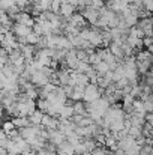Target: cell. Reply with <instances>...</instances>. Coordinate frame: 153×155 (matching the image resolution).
I'll use <instances>...</instances> for the list:
<instances>
[{
    "instance_id": "obj_28",
    "label": "cell",
    "mask_w": 153,
    "mask_h": 155,
    "mask_svg": "<svg viewBox=\"0 0 153 155\" xmlns=\"http://www.w3.org/2000/svg\"><path fill=\"white\" fill-rule=\"evenodd\" d=\"M143 45L144 47H150V45H153V36H144L143 38Z\"/></svg>"
},
{
    "instance_id": "obj_22",
    "label": "cell",
    "mask_w": 153,
    "mask_h": 155,
    "mask_svg": "<svg viewBox=\"0 0 153 155\" xmlns=\"http://www.w3.org/2000/svg\"><path fill=\"white\" fill-rule=\"evenodd\" d=\"M39 41H41V36H39V35H36V33H33V32L26 38V42H27V44H30V45H35V47L39 44Z\"/></svg>"
},
{
    "instance_id": "obj_18",
    "label": "cell",
    "mask_w": 153,
    "mask_h": 155,
    "mask_svg": "<svg viewBox=\"0 0 153 155\" xmlns=\"http://www.w3.org/2000/svg\"><path fill=\"white\" fill-rule=\"evenodd\" d=\"M93 68H95L96 74H98V75H101V77L102 75H105L107 72H110V71H111V69H110V66H108V63H105L104 60H101L99 63H96Z\"/></svg>"
},
{
    "instance_id": "obj_27",
    "label": "cell",
    "mask_w": 153,
    "mask_h": 155,
    "mask_svg": "<svg viewBox=\"0 0 153 155\" xmlns=\"http://www.w3.org/2000/svg\"><path fill=\"white\" fill-rule=\"evenodd\" d=\"M89 155H110V154H108V152H107V151H105L104 148L98 146V148H96V149H95L93 152H90Z\"/></svg>"
},
{
    "instance_id": "obj_19",
    "label": "cell",
    "mask_w": 153,
    "mask_h": 155,
    "mask_svg": "<svg viewBox=\"0 0 153 155\" xmlns=\"http://www.w3.org/2000/svg\"><path fill=\"white\" fill-rule=\"evenodd\" d=\"M153 56L149 53V50H140L137 51V56H135V60L137 62H143V60H150L152 62Z\"/></svg>"
},
{
    "instance_id": "obj_30",
    "label": "cell",
    "mask_w": 153,
    "mask_h": 155,
    "mask_svg": "<svg viewBox=\"0 0 153 155\" xmlns=\"http://www.w3.org/2000/svg\"><path fill=\"white\" fill-rule=\"evenodd\" d=\"M68 3H71V5H74V6H78V0H66Z\"/></svg>"
},
{
    "instance_id": "obj_7",
    "label": "cell",
    "mask_w": 153,
    "mask_h": 155,
    "mask_svg": "<svg viewBox=\"0 0 153 155\" xmlns=\"http://www.w3.org/2000/svg\"><path fill=\"white\" fill-rule=\"evenodd\" d=\"M68 23L71 24V26H74L75 29H78V30H83V29H86L87 27V21H86V18L81 15V14H74L69 20H68Z\"/></svg>"
},
{
    "instance_id": "obj_9",
    "label": "cell",
    "mask_w": 153,
    "mask_h": 155,
    "mask_svg": "<svg viewBox=\"0 0 153 155\" xmlns=\"http://www.w3.org/2000/svg\"><path fill=\"white\" fill-rule=\"evenodd\" d=\"M75 11H77V6H74V5H71V3H68V2H63L62 6H60L59 15L63 17L65 20H69V18L75 14Z\"/></svg>"
},
{
    "instance_id": "obj_11",
    "label": "cell",
    "mask_w": 153,
    "mask_h": 155,
    "mask_svg": "<svg viewBox=\"0 0 153 155\" xmlns=\"http://www.w3.org/2000/svg\"><path fill=\"white\" fill-rule=\"evenodd\" d=\"M66 140V136L65 134H62L59 130H54V131H50V143H53L54 146H59V145H62L63 142Z\"/></svg>"
},
{
    "instance_id": "obj_1",
    "label": "cell",
    "mask_w": 153,
    "mask_h": 155,
    "mask_svg": "<svg viewBox=\"0 0 153 155\" xmlns=\"http://www.w3.org/2000/svg\"><path fill=\"white\" fill-rule=\"evenodd\" d=\"M104 94V91H101L96 84H92L89 83L86 87H84V95H83V101L87 104L90 103H95L96 100H99Z\"/></svg>"
},
{
    "instance_id": "obj_10",
    "label": "cell",
    "mask_w": 153,
    "mask_h": 155,
    "mask_svg": "<svg viewBox=\"0 0 153 155\" xmlns=\"http://www.w3.org/2000/svg\"><path fill=\"white\" fill-rule=\"evenodd\" d=\"M12 33L17 36V38H27L30 33H32V29L30 27H26V26H23V24H14V27H12Z\"/></svg>"
},
{
    "instance_id": "obj_2",
    "label": "cell",
    "mask_w": 153,
    "mask_h": 155,
    "mask_svg": "<svg viewBox=\"0 0 153 155\" xmlns=\"http://www.w3.org/2000/svg\"><path fill=\"white\" fill-rule=\"evenodd\" d=\"M14 23H17V24H23V26H26V27H33L35 26V18L29 14V12H24V11H20L18 14H17V17L14 18Z\"/></svg>"
},
{
    "instance_id": "obj_13",
    "label": "cell",
    "mask_w": 153,
    "mask_h": 155,
    "mask_svg": "<svg viewBox=\"0 0 153 155\" xmlns=\"http://www.w3.org/2000/svg\"><path fill=\"white\" fill-rule=\"evenodd\" d=\"M57 152L59 154H63V155H75V148L68 140H65L62 145L57 146Z\"/></svg>"
},
{
    "instance_id": "obj_3",
    "label": "cell",
    "mask_w": 153,
    "mask_h": 155,
    "mask_svg": "<svg viewBox=\"0 0 153 155\" xmlns=\"http://www.w3.org/2000/svg\"><path fill=\"white\" fill-rule=\"evenodd\" d=\"M87 41H89V44H90L93 48H99V47H102V33H101V30L96 29V27H90V32H89Z\"/></svg>"
},
{
    "instance_id": "obj_24",
    "label": "cell",
    "mask_w": 153,
    "mask_h": 155,
    "mask_svg": "<svg viewBox=\"0 0 153 155\" xmlns=\"http://www.w3.org/2000/svg\"><path fill=\"white\" fill-rule=\"evenodd\" d=\"M104 6H105V0H92L90 2V8H93L96 11H101Z\"/></svg>"
},
{
    "instance_id": "obj_17",
    "label": "cell",
    "mask_w": 153,
    "mask_h": 155,
    "mask_svg": "<svg viewBox=\"0 0 153 155\" xmlns=\"http://www.w3.org/2000/svg\"><path fill=\"white\" fill-rule=\"evenodd\" d=\"M74 113L75 114H81V116H87V108L84 101H74Z\"/></svg>"
},
{
    "instance_id": "obj_26",
    "label": "cell",
    "mask_w": 153,
    "mask_h": 155,
    "mask_svg": "<svg viewBox=\"0 0 153 155\" xmlns=\"http://www.w3.org/2000/svg\"><path fill=\"white\" fill-rule=\"evenodd\" d=\"M143 5H144V9L150 14L153 12V0H143Z\"/></svg>"
},
{
    "instance_id": "obj_25",
    "label": "cell",
    "mask_w": 153,
    "mask_h": 155,
    "mask_svg": "<svg viewBox=\"0 0 153 155\" xmlns=\"http://www.w3.org/2000/svg\"><path fill=\"white\" fill-rule=\"evenodd\" d=\"M143 105H144L146 113H152V111H153V101H150L149 98H147L146 101H143Z\"/></svg>"
},
{
    "instance_id": "obj_5",
    "label": "cell",
    "mask_w": 153,
    "mask_h": 155,
    "mask_svg": "<svg viewBox=\"0 0 153 155\" xmlns=\"http://www.w3.org/2000/svg\"><path fill=\"white\" fill-rule=\"evenodd\" d=\"M30 81L36 86V87H42V86H45L47 83H50V78L41 71V69H38V71H35L33 74H32V78H30Z\"/></svg>"
},
{
    "instance_id": "obj_15",
    "label": "cell",
    "mask_w": 153,
    "mask_h": 155,
    "mask_svg": "<svg viewBox=\"0 0 153 155\" xmlns=\"http://www.w3.org/2000/svg\"><path fill=\"white\" fill-rule=\"evenodd\" d=\"M83 95H84V87H81V86H72V92L69 95V100L81 101L83 100Z\"/></svg>"
},
{
    "instance_id": "obj_31",
    "label": "cell",
    "mask_w": 153,
    "mask_h": 155,
    "mask_svg": "<svg viewBox=\"0 0 153 155\" xmlns=\"http://www.w3.org/2000/svg\"><path fill=\"white\" fill-rule=\"evenodd\" d=\"M5 36H6V35H5L3 32H0V44H2V42L5 41Z\"/></svg>"
},
{
    "instance_id": "obj_21",
    "label": "cell",
    "mask_w": 153,
    "mask_h": 155,
    "mask_svg": "<svg viewBox=\"0 0 153 155\" xmlns=\"http://www.w3.org/2000/svg\"><path fill=\"white\" fill-rule=\"evenodd\" d=\"M14 130H15V125H14L12 119H9V120H3V122H2V131H3L5 134H9V133H12Z\"/></svg>"
},
{
    "instance_id": "obj_16",
    "label": "cell",
    "mask_w": 153,
    "mask_h": 155,
    "mask_svg": "<svg viewBox=\"0 0 153 155\" xmlns=\"http://www.w3.org/2000/svg\"><path fill=\"white\" fill-rule=\"evenodd\" d=\"M150 66H152V62H150V60L137 62V71H138V74H143V75H146V74L150 71Z\"/></svg>"
},
{
    "instance_id": "obj_32",
    "label": "cell",
    "mask_w": 153,
    "mask_h": 155,
    "mask_svg": "<svg viewBox=\"0 0 153 155\" xmlns=\"http://www.w3.org/2000/svg\"><path fill=\"white\" fill-rule=\"evenodd\" d=\"M150 23H152V27H153V17L150 18Z\"/></svg>"
},
{
    "instance_id": "obj_4",
    "label": "cell",
    "mask_w": 153,
    "mask_h": 155,
    "mask_svg": "<svg viewBox=\"0 0 153 155\" xmlns=\"http://www.w3.org/2000/svg\"><path fill=\"white\" fill-rule=\"evenodd\" d=\"M80 14L86 18V21H87L89 24L96 26V23H98V20H99V11H96V9H93V8H90V6H86V9H84L83 12H80Z\"/></svg>"
},
{
    "instance_id": "obj_29",
    "label": "cell",
    "mask_w": 153,
    "mask_h": 155,
    "mask_svg": "<svg viewBox=\"0 0 153 155\" xmlns=\"http://www.w3.org/2000/svg\"><path fill=\"white\" fill-rule=\"evenodd\" d=\"M144 119H146V122H147L149 125H152V128H153V111L152 113H147Z\"/></svg>"
},
{
    "instance_id": "obj_20",
    "label": "cell",
    "mask_w": 153,
    "mask_h": 155,
    "mask_svg": "<svg viewBox=\"0 0 153 155\" xmlns=\"http://www.w3.org/2000/svg\"><path fill=\"white\" fill-rule=\"evenodd\" d=\"M128 136H131L132 139H138V137H141L143 136V128L141 127H134V125H131V128H129V131H128Z\"/></svg>"
},
{
    "instance_id": "obj_12",
    "label": "cell",
    "mask_w": 153,
    "mask_h": 155,
    "mask_svg": "<svg viewBox=\"0 0 153 155\" xmlns=\"http://www.w3.org/2000/svg\"><path fill=\"white\" fill-rule=\"evenodd\" d=\"M44 111H41V110H35L30 116H29V120H30V125H33V127H41V124H42V117H44Z\"/></svg>"
},
{
    "instance_id": "obj_6",
    "label": "cell",
    "mask_w": 153,
    "mask_h": 155,
    "mask_svg": "<svg viewBox=\"0 0 153 155\" xmlns=\"http://www.w3.org/2000/svg\"><path fill=\"white\" fill-rule=\"evenodd\" d=\"M74 114H75V113H74V103L68 101V103L60 108V111H59V119H60V120H71Z\"/></svg>"
},
{
    "instance_id": "obj_33",
    "label": "cell",
    "mask_w": 153,
    "mask_h": 155,
    "mask_svg": "<svg viewBox=\"0 0 153 155\" xmlns=\"http://www.w3.org/2000/svg\"><path fill=\"white\" fill-rule=\"evenodd\" d=\"M150 155H153V146H152V152H150Z\"/></svg>"
},
{
    "instance_id": "obj_34",
    "label": "cell",
    "mask_w": 153,
    "mask_h": 155,
    "mask_svg": "<svg viewBox=\"0 0 153 155\" xmlns=\"http://www.w3.org/2000/svg\"><path fill=\"white\" fill-rule=\"evenodd\" d=\"M125 155H126V154H125Z\"/></svg>"
},
{
    "instance_id": "obj_23",
    "label": "cell",
    "mask_w": 153,
    "mask_h": 155,
    "mask_svg": "<svg viewBox=\"0 0 153 155\" xmlns=\"http://www.w3.org/2000/svg\"><path fill=\"white\" fill-rule=\"evenodd\" d=\"M77 59L80 62H89V53L86 50H77Z\"/></svg>"
},
{
    "instance_id": "obj_8",
    "label": "cell",
    "mask_w": 153,
    "mask_h": 155,
    "mask_svg": "<svg viewBox=\"0 0 153 155\" xmlns=\"http://www.w3.org/2000/svg\"><path fill=\"white\" fill-rule=\"evenodd\" d=\"M59 122H60L59 117H54V116H50V114H44L41 127H44L48 131H54V130L59 128Z\"/></svg>"
},
{
    "instance_id": "obj_14",
    "label": "cell",
    "mask_w": 153,
    "mask_h": 155,
    "mask_svg": "<svg viewBox=\"0 0 153 155\" xmlns=\"http://www.w3.org/2000/svg\"><path fill=\"white\" fill-rule=\"evenodd\" d=\"M12 122H14V125H15L17 130H24V128L30 127V120L26 116H17V117L12 119Z\"/></svg>"
}]
</instances>
